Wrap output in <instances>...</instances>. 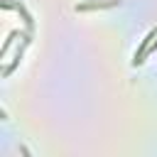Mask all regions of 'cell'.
Here are the masks:
<instances>
[{
	"mask_svg": "<svg viewBox=\"0 0 157 157\" xmlns=\"http://www.w3.org/2000/svg\"><path fill=\"white\" fill-rule=\"evenodd\" d=\"M29 42H32V29H27V32L22 34V42H20V47L15 49V59H12L10 64H5V66H2V76H10V74L15 71V66L20 64V59H22V54H25V49L29 47Z\"/></svg>",
	"mask_w": 157,
	"mask_h": 157,
	"instance_id": "1",
	"label": "cell"
},
{
	"mask_svg": "<svg viewBox=\"0 0 157 157\" xmlns=\"http://www.w3.org/2000/svg\"><path fill=\"white\" fill-rule=\"evenodd\" d=\"M157 37V27L155 29H150V34L140 42V47H137V52H135V56H132V66H140L142 61H145V54H147V49H150V44H152V39Z\"/></svg>",
	"mask_w": 157,
	"mask_h": 157,
	"instance_id": "2",
	"label": "cell"
},
{
	"mask_svg": "<svg viewBox=\"0 0 157 157\" xmlns=\"http://www.w3.org/2000/svg\"><path fill=\"white\" fill-rule=\"evenodd\" d=\"M120 0H91V2H78L76 12H88V10H101V7H115Z\"/></svg>",
	"mask_w": 157,
	"mask_h": 157,
	"instance_id": "3",
	"label": "cell"
},
{
	"mask_svg": "<svg viewBox=\"0 0 157 157\" xmlns=\"http://www.w3.org/2000/svg\"><path fill=\"white\" fill-rule=\"evenodd\" d=\"M2 7L5 10H10V7H15L20 15H22V20H25V25H27V29H32L34 27V20H32V15H29V10L22 5V2H12V0H2Z\"/></svg>",
	"mask_w": 157,
	"mask_h": 157,
	"instance_id": "4",
	"label": "cell"
},
{
	"mask_svg": "<svg viewBox=\"0 0 157 157\" xmlns=\"http://www.w3.org/2000/svg\"><path fill=\"white\" fill-rule=\"evenodd\" d=\"M17 34H22V32H20V29H12V32L7 34V39H5V44L0 47V56H5V54H7V49H10V44H12V39H15Z\"/></svg>",
	"mask_w": 157,
	"mask_h": 157,
	"instance_id": "5",
	"label": "cell"
}]
</instances>
